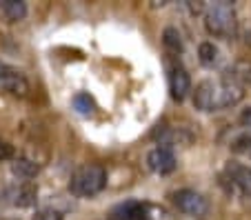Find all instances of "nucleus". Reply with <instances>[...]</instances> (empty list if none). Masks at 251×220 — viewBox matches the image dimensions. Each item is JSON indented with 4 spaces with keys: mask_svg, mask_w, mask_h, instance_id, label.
Returning a JSON list of instances; mask_svg holds the SVG:
<instances>
[{
    "mask_svg": "<svg viewBox=\"0 0 251 220\" xmlns=\"http://www.w3.org/2000/svg\"><path fill=\"white\" fill-rule=\"evenodd\" d=\"M38 171H40V165L29 158H16L11 163V173L16 178H20L23 182H31V178L38 176Z\"/></svg>",
    "mask_w": 251,
    "mask_h": 220,
    "instance_id": "ddd939ff",
    "label": "nucleus"
},
{
    "mask_svg": "<svg viewBox=\"0 0 251 220\" xmlns=\"http://www.w3.org/2000/svg\"><path fill=\"white\" fill-rule=\"evenodd\" d=\"M240 124L245 127V129H251V107H247V109H242V114H240Z\"/></svg>",
    "mask_w": 251,
    "mask_h": 220,
    "instance_id": "aec40b11",
    "label": "nucleus"
},
{
    "mask_svg": "<svg viewBox=\"0 0 251 220\" xmlns=\"http://www.w3.org/2000/svg\"><path fill=\"white\" fill-rule=\"evenodd\" d=\"M5 220H18V218H5Z\"/></svg>",
    "mask_w": 251,
    "mask_h": 220,
    "instance_id": "4be33fe9",
    "label": "nucleus"
},
{
    "mask_svg": "<svg viewBox=\"0 0 251 220\" xmlns=\"http://www.w3.org/2000/svg\"><path fill=\"white\" fill-rule=\"evenodd\" d=\"M218 58H220V51H218V47L213 43H200V47H198V60H200V65L202 67H216L218 65Z\"/></svg>",
    "mask_w": 251,
    "mask_h": 220,
    "instance_id": "2eb2a0df",
    "label": "nucleus"
},
{
    "mask_svg": "<svg viewBox=\"0 0 251 220\" xmlns=\"http://www.w3.org/2000/svg\"><path fill=\"white\" fill-rule=\"evenodd\" d=\"M169 91L176 102H182L191 94V76L182 65H174L169 69Z\"/></svg>",
    "mask_w": 251,
    "mask_h": 220,
    "instance_id": "6e6552de",
    "label": "nucleus"
},
{
    "mask_svg": "<svg viewBox=\"0 0 251 220\" xmlns=\"http://www.w3.org/2000/svg\"><path fill=\"white\" fill-rule=\"evenodd\" d=\"M231 151L242 153V156H251V134H242L231 140Z\"/></svg>",
    "mask_w": 251,
    "mask_h": 220,
    "instance_id": "f3484780",
    "label": "nucleus"
},
{
    "mask_svg": "<svg viewBox=\"0 0 251 220\" xmlns=\"http://www.w3.org/2000/svg\"><path fill=\"white\" fill-rule=\"evenodd\" d=\"M174 205L178 207V211H182L185 216L196 220H204L211 211L209 200L196 189H178L174 194Z\"/></svg>",
    "mask_w": 251,
    "mask_h": 220,
    "instance_id": "20e7f679",
    "label": "nucleus"
},
{
    "mask_svg": "<svg viewBox=\"0 0 251 220\" xmlns=\"http://www.w3.org/2000/svg\"><path fill=\"white\" fill-rule=\"evenodd\" d=\"M245 43L251 47V31H247V36H245Z\"/></svg>",
    "mask_w": 251,
    "mask_h": 220,
    "instance_id": "412c9836",
    "label": "nucleus"
},
{
    "mask_svg": "<svg viewBox=\"0 0 251 220\" xmlns=\"http://www.w3.org/2000/svg\"><path fill=\"white\" fill-rule=\"evenodd\" d=\"M223 185L233 196L251 200V167L240 163H227L223 171Z\"/></svg>",
    "mask_w": 251,
    "mask_h": 220,
    "instance_id": "7ed1b4c3",
    "label": "nucleus"
},
{
    "mask_svg": "<svg viewBox=\"0 0 251 220\" xmlns=\"http://www.w3.org/2000/svg\"><path fill=\"white\" fill-rule=\"evenodd\" d=\"M216 96H218V82L213 80H202L196 85V89L191 91V100L194 107L202 114L216 111Z\"/></svg>",
    "mask_w": 251,
    "mask_h": 220,
    "instance_id": "0eeeda50",
    "label": "nucleus"
},
{
    "mask_svg": "<svg viewBox=\"0 0 251 220\" xmlns=\"http://www.w3.org/2000/svg\"><path fill=\"white\" fill-rule=\"evenodd\" d=\"M223 82L238 87H245L247 82H251V62H236V65L227 67L223 72Z\"/></svg>",
    "mask_w": 251,
    "mask_h": 220,
    "instance_id": "9b49d317",
    "label": "nucleus"
},
{
    "mask_svg": "<svg viewBox=\"0 0 251 220\" xmlns=\"http://www.w3.org/2000/svg\"><path fill=\"white\" fill-rule=\"evenodd\" d=\"M62 218H65L62 211L53 209V207H43V209H38L31 216V220H62Z\"/></svg>",
    "mask_w": 251,
    "mask_h": 220,
    "instance_id": "a211bd4d",
    "label": "nucleus"
},
{
    "mask_svg": "<svg viewBox=\"0 0 251 220\" xmlns=\"http://www.w3.org/2000/svg\"><path fill=\"white\" fill-rule=\"evenodd\" d=\"M162 45L171 53H182V49H185L182 34L176 27H165V31H162Z\"/></svg>",
    "mask_w": 251,
    "mask_h": 220,
    "instance_id": "4468645a",
    "label": "nucleus"
},
{
    "mask_svg": "<svg viewBox=\"0 0 251 220\" xmlns=\"http://www.w3.org/2000/svg\"><path fill=\"white\" fill-rule=\"evenodd\" d=\"M74 109H76L80 116H94L96 102L89 94H76V96H74Z\"/></svg>",
    "mask_w": 251,
    "mask_h": 220,
    "instance_id": "dca6fc26",
    "label": "nucleus"
},
{
    "mask_svg": "<svg viewBox=\"0 0 251 220\" xmlns=\"http://www.w3.org/2000/svg\"><path fill=\"white\" fill-rule=\"evenodd\" d=\"M236 9L231 2L220 0L204 7V29L213 38H229L236 34Z\"/></svg>",
    "mask_w": 251,
    "mask_h": 220,
    "instance_id": "f03ea898",
    "label": "nucleus"
},
{
    "mask_svg": "<svg viewBox=\"0 0 251 220\" xmlns=\"http://www.w3.org/2000/svg\"><path fill=\"white\" fill-rule=\"evenodd\" d=\"M107 187V169L98 163L80 165L71 173L69 192L76 198H94Z\"/></svg>",
    "mask_w": 251,
    "mask_h": 220,
    "instance_id": "f257e3e1",
    "label": "nucleus"
},
{
    "mask_svg": "<svg viewBox=\"0 0 251 220\" xmlns=\"http://www.w3.org/2000/svg\"><path fill=\"white\" fill-rule=\"evenodd\" d=\"M147 205L140 200H125L114 207L109 220H147Z\"/></svg>",
    "mask_w": 251,
    "mask_h": 220,
    "instance_id": "9d476101",
    "label": "nucleus"
},
{
    "mask_svg": "<svg viewBox=\"0 0 251 220\" xmlns=\"http://www.w3.org/2000/svg\"><path fill=\"white\" fill-rule=\"evenodd\" d=\"M0 89L16 98H25L29 94V80L20 69L11 67L7 62H0Z\"/></svg>",
    "mask_w": 251,
    "mask_h": 220,
    "instance_id": "39448f33",
    "label": "nucleus"
},
{
    "mask_svg": "<svg viewBox=\"0 0 251 220\" xmlns=\"http://www.w3.org/2000/svg\"><path fill=\"white\" fill-rule=\"evenodd\" d=\"M16 158V149L11 143L0 138V163H5V160H14Z\"/></svg>",
    "mask_w": 251,
    "mask_h": 220,
    "instance_id": "6ab92c4d",
    "label": "nucleus"
},
{
    "mask_svg": "<svg viewBox=\"0 0 251 220\" xmlns=\"http://www.w3.org/2000/svg\"><path fill=\"white\" fill-rule=\"evenodd\" d=\"M9 202L18 209H27V207H33L36 200H38V187L33 182H20V185L11 187L9 189Z\"/></svg>",
    "mask_w": 251,
    "mask_h": 220,
    "instance_id": "1a4fd4ad",
    "label": "nucleus"
},
{
    "mask_svg": "<svg viewBox=\"0 0 251 220\" xmlns=\"http://www.w3.org/2000/svg\"><path fill=\"white\" fill-rule=\"evenodd\" d=\"M176 167H178V163H176V153L171 147L158 145L147 153V169L156 176H169L176 171Z\"/></svg>",
    "mask_w": 251,
    "mask_h": 220,
    "instance_id": "423d86ee",
    "label": "nucleus"
},
{
    "mask_svg": "<svg viewBox=\"0 0 251 220\" xmlns=\"http://www.w3.org/2000/svg\"><path fill=\"white\" fill-rule=\"evenodd\" d=\"M27 16V5L23 0H0V20L5 23H20Z\"/></svg>",
    "mask_w": 251,
    "mask_h": 220,
    "instance_id": "f8f14e48",
    "label": "nucleus"
}]
</instances>
